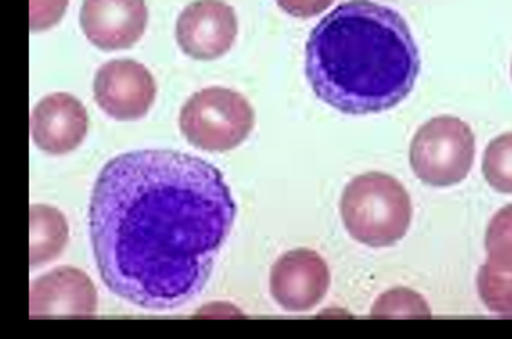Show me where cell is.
Returning <instances> with one entry per match:
<instances>
[{
	"label": "cell",
	"instance_id": "6da1fadb",
	"mask_svg": "<svg viewBox=\"0 0 512 339\" xmlns=\"http://www.w3.org/2000/svg\"><path fill=\"white\" fill-rule=\"evenodd\" d=\"M235 212L222 172L203 158L178 151L112 158L89 209L104 286L149 311L178 309L203 291Z\"/></svg>",
	"mask_w": 512,
	"mask_h": 339
},
{
	"label": "cell",
	"instance_id": "52a82bcc",
	"mask_svg": "<svg viewBox=\"0 0 512 339\" xmlns=\"http://www.w3.org/2000/svg\"><path fill=\"white\" fill-rule=\"evenodd\" d=\"M237 37V16L224 0H195L178 18L176 39L195 60H216L230 51Z\"/></svg>",
	"mask_w": 512,
	"mask_h": 339
},
{
	"label": "cell",
	"instance_id": "30bf717a",
	"mask_svg": "<svg viewBox=\"0 0 512 339\" xmlns=\"http://www.w3.org/2000/svg\"><path fill=\"white\" fill-rule=\"evenodd\" d=\"M97 305V289L91 278L74 266L54 268L31 284L29 309L33 318H91L97 314Z\"/></svg>",
	"mask_w": 512,
	"mask_h": 339
},
{
	"label": "cell",
	"instance_id": "7a4b0ae2",
	"mask_svg": "<svg viewBox=\"0 0 512 339\" xmlns=\"http://www.w3.org/2000/svg\"><path fill=\"white\" fill-rule=\"evenodd\" d=\"M418 74L420 53L405 18L382 4L345 2L308 37V83L339 112H385L409 97Z\"/></svg>",
	"mask_w": 512,
	"mask_h": 339
},
{
	"label": "cell",
	"instance_id": "8992f818",
	"mask_svg": "<svg viewBox=\"0 0 512 339\" xmlns=\"http://www.w3.org/2000/svg\"><path fill=\"white\" fill-rule=\"evenodd\" d=\"M95 101L114 120L143 118L156 99L153 74L135 60L106 62L95 76Z\"/></svg>",
	"mask_w": 512,
	"mask_h": 339
},
{
	"label": "cell",
	"instance_id": "ba28073f",
	"mask_svg": "<svg viewBox=\"0 0 512 339\" xmlns=\"http://www.w3.org/2000/svg\"><path fill=\"white\" fill-rule=\"evenodd\" d=\"M330 268L326 261L308 249H295L274 262L270 291L276 303L293 313L316 307L328 293Z\"/></svg>",
	"mask_w": 512,
	"mask_h": 339
},
{
	"label": "cell",
	"instance_id": "d6986e66",
	"mask_svg": "<svg viewBox=\"0 0 512 339\" xmlns=\"http://www.w3.org/2000/svg\"><path fill=\"white\" fill-rule=\"evenodd\" d=\"M511 74H512V68H511Z\"/></svg>",
	"mask_w": 512,
	"mask_h": 339
},
{
	"label": "cell",
	"instance_id": "e0dca14e",
	"mask_svg": "<svg viewBox=\"0 0 512 339\" xmlns=\"http://www.w3.org/2000/svg\"><path fill=\"white\" fill-rule=\"evenodd\" d=\"M68 8V0H31L29 27L33 33L56 26Z\"/></svg>",
	"mask_w": 512,
	"mask_h": 339
},
{
	"label": "cell",
	"instance_id": "277c9868",
	"mask_svg": "<svg viewBox=\"0 0 512 339\" xmlns=\"http://www.w3.org/2000/svg\"><path fill=\"white\" fill-rule=\"evenodd\" d=\"M253 126V106L241 93L226 87H206L195 93L180 112L181 133L193 147L210 153L239 147Z\"/></svg>",
	"mask_w": 512,
	"mask_h": 339
},
{
	"label": "cell",
	"instance_id": "3957f363",
	"mask_svg": "<svg viewBox=\"0 0 512 339\" xmlns=\"http://www.w3.org/2000/svg\"><path fill=\"white\" fill-rule=\"evenodd\" d=\"M341 218L349 235L362 245L389 247L409 232V193L393 176L382 172L362 174L343 191Z\"/></svg>",
	"mask_w": 512,
	"mask_h": 339
},
{
	"label": "cell",
	"instance_id": "ac0fdd59",
	"mask_svg": "<svg viewBox=\"0 0 512 339\" xmlns=\"http://www.w3.org/2000/svg\"><path fill=\"white\" fill-rule=\"evenodd\" d=\"M283 12L295 18H312L328 10L333 0H276Z\"/></svg>",
	"mask_w": 512,
	"mask_h": 339
},
{
	"label": "cell",
	"instance_id": "9a60e30c",
	"mask_svg": "<svg viewBox=\"0 0 512 339\" xmlns=\"http://www.w3.org/2000/svg\"><path fill=\"white\" fill-rule=\"evenodd\" d=\"M482 170L495 191L512 193V133H503L487 145Z\"/></svg>",
	"mask_w": 512,
	"mask_h": 339
},
{
	"label": "cell",
	"instance_id": "8fae6325",
	"mask_svg": "<svg viewBox=\"0 0 512 339\" xmlns=\"http://www.w3.org/2000/svg\"><path fill=\"white\" fill-rule=\"evenodd\" d=\"M89 130L85 106L74 95L52 93L41 99L31 112L33 143L49 155L76 151Z\"/></svg>",
	"mask_w": 512,
	"mask_h": 339
},
{
	"label": "cell",
	"instance_id": "4fadbf2b",
	"mask_svg": "<svg viewBox=\"0 0 512 339\" xmlns=\"http://www.w3.org/2000/svg\"><path fill=\"white\" fill-rule=\"evenodd\" d=\"M478 293L491 313L512 318V268L487 261L478 272Z\"/></svg>",
	"mask_w": 512,
	"mask_h": 339
},
{
	"label": "cell",
	"instance_id": "9c48e42d",
	"mask_svg": "<svg viewBox=\"0 0 512 339\" xmlns=\"http://www.w3.org/2000/svg\"><path fill=\"white\" fill-rule=\"evenodd\" d=\"M79 22L95 47L122 51L143 37L149 10L145 0H83Z\"/></svg>",
	"mask_w": 512,
	"mask_h": 339
},
{
	"label": "cell",
	"instance_id": "7c38bea8",
	"mask_svg": "<svg viewBox=\"0 0 512 339\" xmlns=\"http://www.w3.org/2000/svg\"><path fill=\"white\" fill-rule=\"evenodd\" d=\"M29 222V262L31 268H39L54 261L64 251L70 237V228L64 214L49 205H33L29 210Z\"/></svg>",
	"mask_w": 512,
	"mask_h": 339
},
{
	"label": "cell",
	"instance_id": "5b68a950",
	"mask_svg": "<svg viewBox=\"0 0 512 339\" xmlns=\"http://www.w3.org/2000/svg\"><path fill=\"white\" fill-rule=\"evenodd\" d=\"M474 155V133L455 116H437L426 122L410 143L414 176L432 187H451L466 180Z\"/></svg>",
	"mask_w": 512,
	"mask_h": 339
},
{
	"label": "cell",
	"instance_id": "2e32d148",
	"mask_svg": "<svg viewBox=\"0 0 512 339\" xmlns=\"http://www.w3.org/2000/svg\"><path fill=\"white\" fill-rule=\"evenodd\" d=\"M487 261L501 266L512 268V205L499 210L486 232Z\"/></svg>",
	"mask_w": 512,
	"mask_h": 339
},
{
	"label": "cell",
	"instance_id": "5bb4252c",
	"mask_svg": "<svg viewBox=\"0 0 512 339\" xmlns=\"http://www.w3.org/2000/svg\"><path fill=\"white\" fill-rule=\"evenodd\" d=\"M372 318H432V311L422 295L407 287L385 291L374 303Z\"/></svg>",
	"mask_w": 512,
	"mask_h": 339
}]
</instances>
